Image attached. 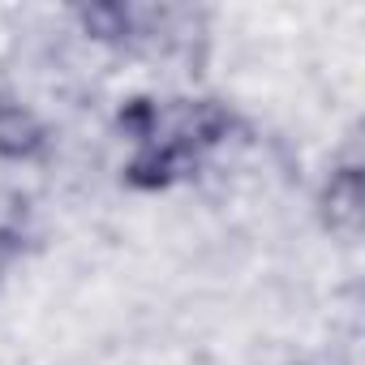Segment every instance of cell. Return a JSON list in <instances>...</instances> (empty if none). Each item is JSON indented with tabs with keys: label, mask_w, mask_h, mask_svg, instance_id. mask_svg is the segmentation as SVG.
<instances>
[{
	"label": "cell",
	"mask_w": 365,
	"mask_h": 365,
	"mask_svg": "<svg viewBox=\"0 0 365 365\" xmlns=\"http://www.w3.org/2000/svg\"><path fill=\"white\" fill-rule=\"evenodd\" d=\"M318 215L331 232H356L361 215H365V180L361 168H335L327 176V185L318 194Z\"/></svg>",
	"instance_id": "obj_1"
},
{
	"label": "cell",
	"mask_w": 365,
	"mask_h": 365,
	"mask_svg": "<svg viewBox=\"0 0 365 365\" xmlns=\"http://www.w3.org/2000/svg\"><path fill=\"white\" fill-rule=\"evenodd\" d=\"M190 146L185 142H142V150L129 159V168H125V180L133 190H168L172 180L185 172V163H190Z\"/></svg>",
	"instance_id": "obj_2"
},
{
	"label": "cell",
	"mask_w": 365,
	"mask_h": 365,
	"mask_svg": "<svg viewBox=\"0 0 365 365\" xmlns=\"http://www.w3.org/2000/svg\"><path fill=\"white\" fill-rule=\"evenodd\" d=\"M43 146H48L43 120L14 99H0V159L22 163V159H35Z\"/></svg>",
	"instance_id": "obj_3"
},
{
	"label": "cell",
	"mask_w": 365,
	"mask_h": 365,
	"mask_svg": "<svg viewBox=\"0 0 365 365\" xmlns=\"http://www.w3.org/2000/svg\"><path fill=\"white\" fill-rule=\"evenodd\" d=\"M82 35L99 39V43H120L129 31H133V18L125 5H116V0H91V5H78L73 9Z\"/></svg>",
	"instance_id": "obj_4"
},
{
	"label": "cell",
	"mask_w": 365,
	"mask_h": 365,
	"mask_svg": "<svg viewBox=\"0 0 365 365\" xmlns=\"http://www.w3.org/2000/svg\"><path fill=\"white\" fill-rule=\"evenodd\" d=\"M120 129L133 133L138 142H150L155 138V108H150V99H129L120 108Z\"/></svg>",
	"instance_id": "obj_5"
}]
</instances>
